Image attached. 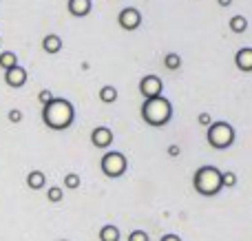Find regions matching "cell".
<instances>
[{
    "label": "cell",
    "mask_w": 252,
    "mask_h": 241,
    "mask_svg": "<svg viewBox=\"0 0 252 241\" xmlns=\"http://www.w3.org/2000/svg\"><path fill=\"white\" fill-rule=\"evenodd\" d=\"M113 131H111L109 126H97L93 128L91 133V144L95 146V149H109L111 144H113Z\"/></svg>",
    "instance_id": "8"
},
{
    "label": "cell",
    "mask_w": 252,
    "mask_h": 241,
    "mask_svg": "<svg viewBox=\"0 0 252 241\" xmlns=\"http://www.w3.org/2000/svg\"><path fill=\"white\" fill-rule=\"evenodd\" d=\"M217 2L221 4V7H230V4H232V0H217Z\"/></svg>",
    "instance_id": "28"
},
{
    "label": "cell",
    "mask_w": 252,
    "mask_h": 241,
    "mask_svg": "<svg viewBox=\"0 0 252 241\" xmlns=\"http://www.w3.org/2000/svg\"><path fill=\"white\" fill-rule=\"evenodd\" d=\"M73 120H75V109L64 97H53L42 109V122L51 131H64V128H69L73 124Z\"/></svg>",
    "instance_id": "1"
},
{
    "label": "cell",
    "mask_w": 252,
    "mask_h": 241,
    "mask_svg": "<svg viewBox=\"0 0 252 241\" xmlns=\"http://www.w3.org/2000/svg\"><path fill=\"white\" fill-rule=\"evenodd\" d=\"M60 241H69V239H60Z\"/></svg>",
    "instance_id": "29"
},
{
    "label": "cell",
    "mask_w": 252,
    "mask_h": 241,
    "mask_svg": "<svg viewBox=\"0 0 252 241\" xmlns=\"http://www.w3.org/2000/svg\"><path fill=\"white\" fill-rule=\"evenodd\" d=\"M118 22L124 31H135V29H139V25H142V13H139V9H135V7H124L118 16Z\"/></svg>",
    "instance_id": "6"
},
{
    "label": "cell",
    "mask_w": 252,
    "mask_h": 241,
    "mask_svg": "<svg viewBox=\"0 0 252 241\" xmlns=\"http://www.w3.org/2000/svg\"><path fill=\"white\" fill-rule=\"evenodd\" d=\"M0 66H2L4 71L18 66V56L13 51H2V53H0Z\"/></svg>",
    "instance_id": "16"
},
{
    "label": "cell",
    "mask_w": 252,
    "mask_h": 241,
    "mask_svg": "<svg viewBox=\"0 0 252 241\" xmlns=\"http://www.w3.org/2000/svg\"><path fill=\"white\" fill-rule=\"evenodd\" d=\"M47 199L51 204H58V202H62V199H64V193H62L60 186H51V188L47 190Z\"/></svg>",
    "instance_id": "19"
},
{
    "label": "cell",
    "mask_w": 252,
    "mask_h": 241,
    "mask_svg": "<svg viewBox=\"0 0 252 241\" xmlns=\"http://www.w3.org/2000/svg\"><path fill=\"white\" fill-rule=\"evenodd\" d=\"M192 184H195V190L204 197H215L219 190L223 188L221 186V171L210 164H204L201 168H197L195 177H192Z\"/></svg>",
    "instance_id": "3"
},
{
    "label": "cell",
    "mask_w": 252,
    "mask_h": 241,
    "mask_svg": "<svg viewBox=\"0 0 252 241\" xmlns=\"http://www.w3.org/2000/svg\"><path fill=\"white\" fill-rule=\"evenodd\" d=\"M230 29H232V33H246V29H248V20H246L244 16H232L230 18Z\"/></svg>",
    "instance_id": "17"
},
{
    "label": "cell",
    "mask_w": 252,
    "mask_h": 241,
    "mask_svg": "<svg viewBox=\"0 0 252 241\" xmlns=\"http://www.w3.org/2000/svg\"><path fill=\"white\" fill-rule=\"evenodd\" d=\"M164 66L168 71H177L179 66H182V58L177 56V53H166V58H164Z\"/></svg>",
    "instance_id": "18"
},
{
    "label": "cell",
    "mask_w": 252,
    "mask_h": 241,
    "mask_svg": "<svg viewBox=\"0 0 252 241\" xmlns=\"http://www.w3.org/2000/svg\"><path fill=\"white\" fill-rule=\"evenodd\" d=\"M44 184H47V177H44L42 171H31L29 175H27V186H29L31 190L44 188Z\"/></svg>",
    "instance_id": "13"
},
{
    "label": "cell",
    "mask_w": 252,
    "mask_h": 241,
    "mask_svg": "<svg viewBox=\"0 0 252 241\" xmlns=\"http://www.w3.org/2000/svg\"><path fill=\"white\" fill-rule=\"evenodd\" d=\"M66 7H69L71 16L87 18L89 13H91V9H93V2H91V0H69V2H66Z\"/></svg>",
    "instance_id": "11"
},
{
    "label": "cell",
    "mask_w": 252,
    "mask_h": 241,
    "mask_svg": "<svg viewBox=\"0 0 252 241\" xmlns=\"http://www.w3.org/2000/svg\"><path fill=\"white\" fill-rule=\"evenodd\" d=\"M0 42H2V38H0Z\"/></svg>",
    "instance_id": "30"
},
{
    "label": "cell",
    "mask_w": 252,
    "mask_h": 241,
    "mask_svg": "<svg viewBox=\"0 0 252 241\" xmlns=\"http://www.w3.org/2000/svg\"><path fill=\"white\" fill-rule=\"evenodd\" d=\"M237 184V175L232 171H226L221 173V186H226V188H232V186Z\"/></svg>",
    "instance_id": "21"
},
{
    "label": "cell",
    "mask_w": 252,
    "mask_h": 241,
    "mask_svg": "<svg viewBox=\"0 0 252 241\" xmlns=\"http://www.w3.org/2000/svg\"><path fill=\"white\" fill-rule=\"evenodd\" d=\"M97 237H100V241H120V228L113 224H106L100 228V235H97Z\"/></svg>",
    "instance_id": "14"
},
{
    "label": "cell",
    "mask_w": 252,
    "mask_h": 241,
    "mask_svg": "<svg viewBox=\"0 0 252 241\" xmlns=\"http://www.w3.org/2000/svg\"><path fill=\"white\" fill-rule=\"evenodd\" d=\"M128 241H148V235L144 233V230H133V233L128 235Z\"/></svg>",
    "instance_id": "23"
},
{
    "label": "cell",
    "mask_w": 252,
    "mask_h": 241,
    "mask_svg": "<svg viewBox=\"0 0 252 241\" xmlns=\"http://www.w3.org/2000/svg\"><path fill=\"white\" fill-rule=\"evenodd\" d=\"M4 82H7V87L11 89H20L27 84V69H22L20 64L13 66V69L4 71Z\"/></svg>",
    "instance_id": "9"
},
{
    "label": "cell",
    "mask_w": 252,
    "mask_h": 241,
    "mask_svg": "<svg viewBox=\"0 0 252 241\" xmlns=\"http://www.w3.org/2000/svg\"><path fill=\"white\" fill-rule=\"evenodd\" d=\"M161 91H164V82L157 75H144L142 82H139V93L144 95V100L161 95Z\"/></svg>",
    "instance_id": "7"
},
{
    "label": "cell",
    "mask_w": 252,
    "mask_h": 241,
    "mask_svg": "<svg viewBox=\"0 0 252 241\" xmlns=\"http://www.w3.org/2000/svg\"><path fill=\"white\" fill-rule=\"evenodd\" d=\"M235 64L244 73H252V47H244L235 53Z\"/></svg>",
    "instance_id": "10"
},
{
    "label": "cell",
    "mask_w": 252,
    "mask_h": 241,
    "mask_svg": "<svg viewBox=\"0 0 252 241\" xmlns=\"http://www.w3.org/2000/svg\"><path fill=\"white\" fill-rule=\"evenodd\" d=\"M159 241H182V237L179 235H164Z\"/></svg>",
    "instance_id": "27"
},
{
    "label": "cell",
    "mask_w": 252,
    "mask_h": 241,
    "mask_svg": "<svg viewBox=\"0 0 252 241\" xmlns=\"http://www.w3.org/2000/svg\"><path fill=\"white\" fill-rule=\"evenodd\" d=\"M7 118H9V122H11V124H18V122H22V118H25V115H22V111L11 109V111H9Z\"/></svg>",
    "instance_id": "22"
},
{
    "label": "cell",
    "mask_w": 252,
    "mask_h": 241,
    "mask_svg": "<svg viewBox=\"0 0 252 241\" xmlns=\"http://www.w3.org/2000/svg\"><path fill=\"white\" fill-rule=\"evenodd\" d=\"M97 95H100V100L104 102V104H113V102H118V89L111 87V84H104Z\"/></svg>",
    "instance_id": "15"
},
{
    "label": "cell",
    "mask_w": 252,
    "mask_h": 241,
    "mask_svg": "<svg viewBox=\"0 0 252 241\" xmlns=\"http://www.w3.org/2000/svg\"><path fill=\"white\" fill-rule=\"evenodd\" d=\"M235 137H237L235 128H232V124H228V122H213L208 126V131H206V140H208V144L217 151L230 149L232 142H235Z\"/></svg>",
    "instance_id": "4"
},
{
    "label": "cell",
    "mask_w": 252,
    "mask_h": 241,
    "mask_svg": "<svg viewBox=\"0 0 252 241\" xmlns=\"http://www.w3.org/2000/svg\"><path fill=\"white\" fill-rule=\"evenodd\" d=\"M42 49L47 53H58V51H62V38L60 35H56V33H49V35H44V40H42Z\"/></svg>",
    "instance_id": "12"
},
{
    "label": "cell",
    "mask_w": 252,
    "mask_h": 241,
    "mask_svg": "<svg viewBox=\"0 0 252 241\" xmlns=\"http://www.w3.org/2000/svg\"><path fill=\"white\" fill-rule=\"evenodd\" d=\"M100 168H102V173H104L106 177L118 180V177H122L126 173L128 162H126L124 153H120V151H109V153H104V157H102Z\"/></svg>",
    "instance_id": "5"
},
{
    "label": "cell",
    "mask_w": 252,
    "mask_h": 241,
    "mask_svg": "<svg viewBox=\"0 0 252 241\" xmlns=\"http://www.w3.org/2000/svg\"><path fill=\"white\" fill-rule=\"evenodd\" d=\"M197 122L201 124V126L208 128L210 124H213V118H210V113H199V118H197Z\"/></svg>",
    "instance_id": "25"
},
{
    "label": "cell",
    "mask_w": 252,
    "mask_h": 241,
    "mask_svg": "<svg viewBox=\"0 0 252 241\" xmlns=\"http://www.w3.org/2000/svg\"><path fill=\"white\" fill-rule=\"evenodd\" d=\"M53 97H56V95H53L51 91H47V89H44V91H40V93H38V100L42 102V106H44V104H49V102H51Z\"/></svg>",
    "instance_id": "24"
},
{
    "label": "cell",
    "mask_w": 252,
    "mask_h": 241,
    "mask_svg": "<svg viewBox=\"0 0 252 241\" xmlns=\"http://www.w3.org/2000/svg\"><path fill=\"white\" fill-rule=\"evenodd\" d=\"M142 120L153 128H161L173 120V104L164 95L148 97L142 104Z\"/></svg>",
    "instance_id": "2"
},
{
    "label": "cell",
    "mask_w": 252,
    "mask_h": 241,
    "mask_svg": "<svg viewBox=\"0 0 252 241\" xmlns=\"http://www.w3.org/2000/svg\"><path fill=\"white\" fill-rule=\"evenodd\" d=\"M80 184H82V180H80L78 173H69V175H64V186L66 188L75 190V188H80Z\"/></svg>",
    "instance_id": "20"
},
{
    "label": "cell",
    "mask_w": 252,
    "mask_h": 241,
    "mask_svg": "<svg viewBox=\"0 0 252 241\" xmlns=\"http://www.w3.org/2000/svg\"><path fill=\"white\" fill-rule=\"evenodd\" d=\"M179 153H182V149H179L177 144H170L168 146V155H170V157H179Z\"/></svg>",
    "instance_id": "26"
}]
</instances>
